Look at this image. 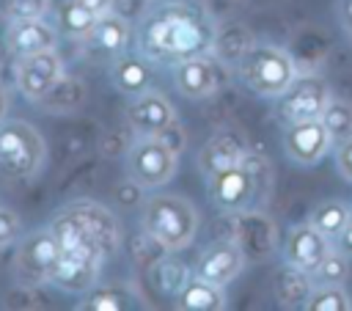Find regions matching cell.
<instances>
[{"instance_id": "cell-20", "label": "cell", "mask_w": 352, "mask_h": 311, "mask_svg": "<svg viewBox=\"0 0 352 311\" xmlns=\"http://www.w3.org/2000/svg\"><path fill=\"white\" fill-rule=\"evenodd\" d=\"M129 39H132V25H129V19L121 17V14H116V11H104V14H99L94 30L88 33V39H85L82 44H85L91 52H102V55H107V58H116L118 52L126 50Z\"/></svg>"}, {"instance_id": "cell-36", "label": "cell", "mask_w": 352, "mask_h": 311, "mask_svg": "<svg viewBox=\"0 0 352 311\" xmlns=\"http://www.w3.org/2000/svg\"><path fill=\"white\" fill-rule=\"evenodd\" d=\"M336 248H338L341 253H346V256L352 259V215H349V220H346L344 231L338 234V239H336Z\"/></svg>"}, {"instance_id": "cell-6", "label": "cell", "mask_w": 352, "mask_h": 311, "mask_svg": "<svg viewBox=\"0 0 352 311\" xmlns=\"http://www.w3.org/2000/svg\"><path fill=\"white\" fill-rule=\"evenodd\" d=\"M176 168H179V154L168 149L160 138H146V135H138V140L129 146L124 160L126 179L140 190L162 187L176 176Z\"/></svg>"}, {"instance_id": "cell-8", "label": "cell", "mask_w": 352, "mask_h": 311, "mask_svg": "<svg viewBox=\"0 0 352 311\" xmlns=\"http://www.w3.org/2000/svg\"><path fill=\"white\" fill-rule=\"evenodd\" d=\"M330 85L319 74H297L292 85L275 99V118L286 124L322 118V110L330 102Z\"/></svg>"}, {"instance_id": "cell-12", "label": "cell", "mask_w": 352, "mask_h": 311, "mask_svg": "<svg viewBox=\"0 0 352 311\" xmlns=\"http://www.w3.org/2000/svg\"><path fill=\"white\" fill-rule=\"evenodd\" d=\"M245 261L248 259H245V253L234 237L231 239H214L198 253L192 275H198L209 283H217V286H228L242 272Z\"/></svg>"}, {"instance_id": "cell-21", "label": "cell", "mask_w": 352, "mask_h": 311, "mask_svg": "<svg viewBox=\"0 0 352 311\" xmlns=\"http://www.w3.org/2000/svg\"><path fill=\"white\" fill-rule=\"evenodd\" d=\"M110 83L126 96H138V94L148 91L154 83V72H151L148 58L118 52L110 63Z\"/></svg>"}, {"instance_id": "cell-15", "label": "cell", "mask_w": 352, "mask_h": 311, "mask_svg": "<svg viewBox=\"0 0 352 311\" xmlns=\"http://www.w3.org/2000/svg\"><path fill=\"white\" fill-rule=\"evenodd\" d=\"M250 143L245 138V132L239 127H220L212 132V138L204 143V149L198 151V168L204 171V176L209 173H217V171H226L231 165H239L242 157L248 154Z\"/></svg>"}, {"instance_id": "cell-24", "label": "cell", "mask_w": 352, "mask_h": 311, "mask_svg": "<svg viewBox=\"0 0 352 311\" xmlns=\"http://www.w3.org/2000/svg\"><path fill=\"white\" fill-rule=\"evenodd\" d=\"M228 305L223 286L209 283L198 275H190V281L176 294V308L182 311H223Z\"/></svg>"}, {"instance_id": "cell-29", "label": "cell", "mask_w": 352, "mask_h": 311, "mask_svg": "<svg viewBox=\"0 0 352 311\" xmlns=\"http://www.w3.org/2000/svg\"><path fill=\"white\" fill-rule=\"evenodd\" d=\"M322 124L330 132L333 143L352 138V102L344 96H330L327 107L322 110Z\"/></svg>"}, {"instance_id": "cell-13", "label": "cell", "mask_w": 352, "mask_h": 311, "mask_svg": "<svg viewBox=\"0 0 352 311\" xmlns=\"http://www.w3.org/2000/svg\"><path fill=\"white\" fill-rule=\"evenodd\" d=\"M126 116V124L135 135H146V138H154L160 132H165L170 124L179 121L173 105L160 94V91H143L138 96H132V102L126 105L124 110Z\"/></svg>"}, {"instance_id": "cell-19", "label": "cell", "mask_w": 352, "mask_h": 311, "mask_svg": "<svg viewBox=\"0 0 352 311\" xmlns=\"http://www.w3.org/2000/svg\"><path fill=\"white\" fill-rule=\"evenodd\" d=\"M58 36L60 33L50 28L44 19H8L6 47L14 58H22V55H33L41 50H55Z\"/></svg>"}, {"instance_id": "cell-16", "label": "cell", "mask_w": 352, "mask_h": 311, "mask_svg": "<svg viewBox=\"0 0 352 311\" xmlns=\"http://www.w3.org/2000/svg\"><path fill=\"white\" fill-rule=\"evenodd\" d=\"M72 209L80 215V220L85 223L91 239L96 242L102 259H113L121 248V223L118 217L99 201H91V198H80V201H72Z\"/></svg>"}, {"instance_id": "cell-27", "label": "cell", "mask_w": 352, "mask_h": 311, "mask_svg": "<svg viewBox=\"0 0 352 311\" xmlns=\"http://www.w3.org/2000/svg\"><path fill=\"white\" fill-rule=\"evenodd\" d=\"M349 215H352V206H349V204L330 198V201H322V204L314 206V212H311V223H314L330 242H336L338 234L344 231Z\"/></svg>"}, {"instance_id": "cell-14", "label": "cell", "mask_w": 352, "mask_h": 311, "mask_svg": "<svg viewBox=\"0 0 352 311\" xmlns=\"http://www.w3.org/2000/svg\"><path fill=\"white\" fill-rule=\"evenodd\" d=\"M220 83H223V72L212 58V52L173 63V85L187 99H206L220 88Z\"/></svg>"}, {"instance_id": "cell-5", "label": "cell", "mask_w": 352, "mask_h": 311, "mask_svg": "<svg viewBox=\"0 0 352 311\" xmlns=\"http://www.w3.org/2000/svg\"><path fill=\"white\" fill-rule=\"evenodd\" d=\"M239 77L256 96L278 99L297 77V69H294V58L283 47L250 44L239 55Z\"/></svg>"}, {"instance_id": "cell-7", "label": "cell", "mask_w": 352, "mask_h": 311, "mask_svg": "<svg viewBox=\"0 0 352 311\" xmlns=\"http://www.w3.org/2000/svg\"><path fill=\"white\" fill-rule=\"evenodd\" d=\"M60 256L58 239L50 226H38L16 239L14 250V275L22 286H41L50 283L55 261Z\"/></svg>"}, {"instance_id": "cell-35", "label": "cell", "mask_w": 352, "mask_h": 311, "mask_svg": "<svg viewBox=\"0 0 352 311\" xmlns=\"http://www.w3.org/2000/svg\"><path fill=\"white\" fill-rule=\"evenodd\" d=\"M154 138H160V140H162L168 149H173L176 154L184 149V129H182V124H179V121H176V124H170L165 132H160V135H154Z\"/></svg>"}, {"instance_id": "cell-10", "label": "cell", "mask_w": 352, "mask_h": 311, "mask_svg": "<svg viewBox=\"0 0 352 311\" xmlns=\"http://www.w3.org/2000/svg\"><path fill=\"white\" fill-rule=\"evenodd\" d=\"M333 138L324 129L322 118H311V121H297V124H286L283 127V154L302 168L316 165L330 149H333Z\"/></svg>"}, {"instance_id": "cell-31", "label": "cell", "mask_w": 352, "mask_h": 311, "mask_svg": "<svg viewBox=\"0 0 352 311\" xmlns=\"http://www.w3.org/2000/svg\"><path fill=\"white\" fill-rule=\"evenodd\" d=\"M314 283H346L349 278V256L338 248H330L327 256L319 261V267L311 272Z\"/></svg>"}, {"instance_id": "cell-38", "label": "cell", "mask_w": 352, "mask_h": 311, "mask_svg": "<svg viewBox=\"0 0 352 311\" xmlns=\"http://www.w3.org/2000/svg\"><path fill=\"white\" fill-rule=\"evenodd\" d=\"M82 6H88L94 14H104V11H110L113 8V0H80Z\"/></svg>"}, {"instance_id": "cell-1", "label": "cell", "mask_w": 352, "mask_h": 311, "mask_svg": "<svg viewBox=\"0 0 352 311\" xmlns=\"http://www.w3.org/2000/svg\"><path fill=\"white\" fill-rule=\"evenodd\" d=\"M138 50L148 61L179 63L212 52L217 28L212 14L192 0L162 3L143 14L138 25Z\"/></svg>"}, {"instance_id": "cell-34", "label": "cell", "mask_w": 352, "mask_h": 311, "mask_svg": "<svg viewBox=\"0 0 352 311\" xmlns=\"http://www.w3.org/2000/svg\"><path fill=\"white\" fill-rule=\"evenodd\" d=\"M336 168L346 182H352V138L336 143Z\"/></svg>"}, {"instance_id": "cell-33", "label": "cell", "mask_w": 352, "mask_h": 311, "mask_svg": "<svg viewBox=\"0 0 352 311\" xmlns=\"http://www.w3.org/2000/svg\"><path fill=\"white\" fill-rule=\"evenodd\" d=\"M22 237V220L14 209H6L0 206V250L14 245L16 239Z\"/></svg>"}, {"instance_id": "cell-23", "label": "cell", "mask_w": 352, "mask_h": 311, "mask_svg": "<svg viewBox=\"0 0 352 311\" xmlns=\"http://www.w3.org/2000/svg\"><path fill=\"white\" fill-rule=\"evenodd\" d=\"M88 99V88L80 77H69V74H60V80L41 96L36 99L38 110L44 113H55V116H69V113H77Z\"/></svg>"}, {"instance_id": "cell-32", "label": "cell", "mask_w": 352, "mask_h": 311, "mask_svg": "<svg viewBox=\"0 0 352 311\" xmlns=\"http://www.w3.org/2000/svg\"><path fill=\"white\" fill-rule=\"evenodd\" d=\"M52 0H6L8 19H44Z\"/></svg>"}, {"instance_id": "cell-11", "label": "cell", "mask_w": 352, "mask_h": 311, "mask_svg": "<svg viewBox=\"0 0 352 311\" xmlns=\"http://www.w3.org/2000/svg\"><path fill=\"white\" fill-rule=\"evenodd\" d=\"M231 223H234V239L239 242L245 259L264 261L267 256H272L278 245V226L264 209L236 212L231 215Z\"/></svg>"}, {"instance_id": "cell-3", "label": "cell", "mask_w": 352, "mask_h": 311, "mask_svg": "<svg viewBox=\"0 0 352 311\" xmlns=\"http://www.w3.org/2000/svg\"><path fill=\"white\" fill-rule=\"evenodd\" d=\"M140 231L160 250H184L198 231V212L192 201L176 193H157L140 209Z\"/></svg>"}, {"instance_id": "cell-4", "label": "cell", "mask_w": 352, "mask_h": 311, "mask_svg": "<svg viewBox=\"0 0 352 311\" xmlns=\"http://www.w3.org/2000/svg\"><path fill=\"white\" fill-rule=\"evenodd\" d=\"M47 162V143L41 132L22 118L0 121V179L28 182Z\"/></svg>"}, {"instance_id": "cell-25", "label": "cell", "mask_w": 352, "mask_h": 311, "mask_svg": "<svg viewBox=\"0 0 352 311\" xmlns=\"http://www.w3.org/2000/svg\"><path fill=\"white\" fill-rule=\"evenodd\" d=\"M96 19H99V14H94L80 0H63L55 11V30L72 41H85L88 33L94 30Z\"/></svg>"}, {"instance_id": "cell-9", "label": "cell", "mask_w": 352, "mask_h": 311, "mask_svg": "<svg viewBox=\"0 0 352 311\" xmlns=\"http://www.w3.org/2000/svg\"><path fill=\"white\" fill-rule=\"evenodd\" d=\"M63 74V61L58 50H41L33 55H22L14 61V85L28 99H41Z\"/></svg>"}, {"instance_id": "cell-22", "label": "cell", "mask_w": 352, "mask_h": 311, "mask_svg": "<svg viewBox=\"0 0 352 311\" xmlns=\"http://www.w3.org/2000/svg\"><path fill=\"white\" fill-rule=\"evenodd\" d=\"M311 289H314V275L294 264L283 261V267H278L272 275V297L280 308H302Z\"/></svg>"}, {"instance_id": "cell-28", "label": "cell", "mask_w": 352, "mask_h": 311, "mask_svg": "<svg viewBox=\"0 0 352 311\" xmlns=\"http://www.w3.org/2000/svg\"><path fill=\"white\" fill-rule=\"evenodd\" d=\"M305 311H352V294L344 283H314Z\"/></svg>"}, {"instance_id": "cell-30", "label": "cell", "mask_w": 352, "mask_h": 311, "mask_svg": "<svg viewBox=\"0 0 352 311\" xmlns=\"http://www.w3.org/2000/svg\"><path fill=\"white\" fill-rule=\"evenodd\" d=\"M129 292L121 286H94L85 292L80 308L82 311H121L126 308Z\"/></svg>"}, {"instance_id": "cell-18", "label": "cell", "mask_w": 352, "mask_h": 311, "mask_svg": "<svg viewBox=\"0 0 352 311\" xmlns=\"http://www.w3.org/2000/svg\"><path fill=\"white\" fill-rule=\"evenodd\" d=\"M102 264L104 261H99V259L60 253L55 261V270L50 275V283L58 286L60 292H69V294H85L88 289H94L99 283Z\"/></svg>"}, {"instance_id": "cell-2", "label": "cell", "mask_w": 352, "mask_h": 311, "mask_svg": "<svg viewBox=\"0 0 352 311\" xmlns=\"http://www.w3.org/2000/svg\"><path fill=\"white\" fill-rule=\"evenodd\" d=\"M272 187H275V171L270 160L261 151H250V149L239 165L206 176L209 198L226 215L264 209L272 195Z\"/></svg>"}, {"instance_id": "cell-40", "label": "cell", "mask_w": 352, "mask_h": 311, "mask_svg": "<svg viewBox=\"0 0 352 311\" xmlns=\"http://www.w3.org/2000/svg\"><path fill=\"white\" fill-rule=\"evenodd\" d=\"M349 39H352V33H349Z\"/></svg>"}, {"instance_id": "cell-39", "label": "cell", "mask_w": 352, "mask_h": 311, "mask_svg": "<svg viewBox=\"0 0 352 311\" xmlns=\"http://www.w3.org/2000/svg\"><path fill=\"white\" fill-rule=\"evenodd\" d=\"M6 113H8V91L3 85V80H0V121L6 118Z\"/></svg>"}, {"instance_id": "cell-17", "label": "cell", "mask_w": 352, "mask_h": 311, "mask_svg": "<svg viewBox=\"0 0 352 311\" xmlns=\"http://www.w3.org/2000/svg\"><path fill=\"white\" fill-rule=\"evenodd\" d=\"M330 239L308 220V223H297L286 231V239H283V261L286 264H294L305 272H314L319 267V261L327 256L330 250Z\"/></svg>"}, {"instance_id": "cell-26", "label": "cell", "mask_w": 352, "mask_h": 311, "mask_svg": "<svg viewBox=\"0 0 352 311\" xmlns=\"http://www.w3.org/2000/svg\"><path fill=\"white\" fill-rule=\"evenodd\" d=\"M148 278H151V283H154V289L160 294H173L176 297L182 292V286L190 281V272H187V267H184L182 259H176V256H160L151 264Z\"/></svg>"}, {"instance_id": "cell-37", "label": "cell", "mask_w": 352, "mask_h": 311, "mask_svg": "<svg viewBox=\"0 0 352 311\" xmlns=\"http://www.w3.org/2000/svg\"><path fill=\"white\" fill-rule=\"evenodd\" d=\"M338 19L346 33H352V0H338Z\"/></svg>"}]
</instances>
